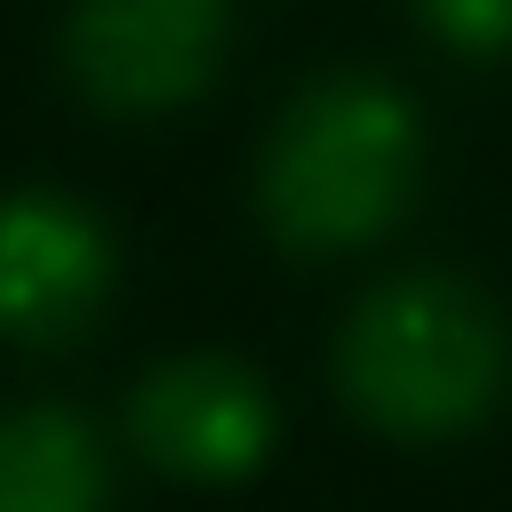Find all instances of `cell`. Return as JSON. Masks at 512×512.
I'll return each mask as SVG.
<instances>
[{"instance_id": "obj_7", "label": "cell", "mask_w": 512, "mask_h": 512, "mask_svg": "<svg viewBox=\"0 0 512 512\" xmlns=\"http://www.w3.org/2000/svg\"><path fill=\"white\" fill-rule=\"evenodd\" d=\"M416 16L464 56H504L512 48V0H416Z\"/></svg>"}, {"instance_id": "obj_2", "label": "cell", "mask_w": 512, "mask_h": 512, "mask_svg": "<svg viewBox=\"0 0 512 512\" xmlns=\"http://www.w3.org/2000/svg\"><path fill=\"white\" fill-rule=\"evenodd\" d=\"M512 376V336L496 304L472 280L448 272H408L384 280L336 344V384L344 400L400 440H448L472 432Z\"/></svg>"}, {"instance_id": "obj_4", "label": "cell", "mask_w": 512, "mask_h": 512, "mask_svg": "<svg viewBox=\"0 0 512 512\" xmlns=\"http://www.w3.org/2000/svg\"><path fill=\"white\" fill-rule=\"evenodd\" d=\"M128 432L176 480H240L272 448V400L240 360L184 352V360H168L136 384Z\"/></svg>"}, {"instance_id": "obj_6", "label": "cell", "mask_w": 512, "mask_h": 512, "mask_svg": "<svg viewBox=\"0 0 512 512\" xmlns=\"http://www.w3.org/2000/svg\"><path fill=\"white\" fill-rule=\"evenodd\" d=\"M0 512H104V456L72 408L0 416Z\"/></svg>"}, {"instance_id": "obj_5", "label": "cell", "mask_w": 512, "mask_h": 512, "mask_svg": "<svg viewBox=\"0 0 512 512\" xmlns=\"http://www.w3.org/2000/svg\"><path fill=\"white\" fill-rule=\"evenodd\" d=\"M112 288V240L80 200L16 192L0 200V336L64 344L96 320Z\"/></svg>"}, {"instance_id": "obj_3", "label": "cell", "mask_w": 512, "mask_h": 512, "mask_svg": "<svg viewBox=\"0 0 512 512\" xmlns=\"http://www.w3.org/2000/svg\"><path fill=\"white\" fill-rule=\"evenodd\" d=\"M232 0H80L64 64L104 112H176L224 56Z\"/></svg>"}, {"instance_id": "obj_1", "label": "cell", "mask_w": 512, "mask_h": 512, "mask_svg": "<svg viewBox=\"0 0 512 512\" xmlns=\"http://www.w3.org/2000/svg\"><path fill=\"white\" fill-rule=\"evenodd\" d=\"M416 168H424V128L408 96L392 80L336 72V80H312L280 112L256 168V200L280 248L336 256V248L376 240L408 208Z\"/></svg>"}]
</instances>
